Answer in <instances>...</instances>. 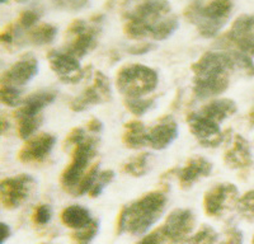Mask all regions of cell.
<instances>
[{
    "mask_svg": "<svg viewBox=\"0 0 254 244\" xmlns=\"http://www.w3.org/2000/svg\"><path fill=\"white\" fill-rule=\"evenodd\" d=\"M167 205V196L160 191L149 192L121 210L117 220V234L127 232L141 236L162 216Z\"/></svg>",
    "mask_w": 254,
    "mask_h": 244,
    "instance_id": "6da1fadb",
    "label": "cell"
},
{
    "mask_svg": "<svg viewBox=\"0 0 254 244\" xmlns=\"http://www.w3.org/2000/svg\"><path fill=\"white\" fill-rule=\"evenodd\" d=\"M233 10V0H193L186 9V18L194 23L198 33L205 38H212L226 24Z\"/></svg>",
    "mask_w": 254,
    "mask_h": 244,
    "instance_id": "7a4b0ae2",
    "label": "cell"
},
{
    "mask_svg": "<svg viewBox=\"0 0 254 244\" xmlns=\"http://www.w3.org/2000/svg\"><path fill=\"white\" fill-rule=\"evenodd\" d=\"M169 14L171 4L168 0H145L127 15L125 33L133 40L153 38L156 26Z\"/></svg>",
    "mask_w": 254,
    "mask_h": 244,
    "instance_id": "3957f363",
    "label": "cell"
},
{
    "mask_svg": "<svg viewBox=\"0 0 254 244\" xmlns=\"http://www.w3.org/2000/svg\"><path fill=\"white\" fill-rule=\"evenodd\" d=\"M116 85L120 93L127 98H139L155 89L158 85V74L155 70L145 65H126L120 69Z\"/></svg>",
    "mask_w": 254,
    "mask_h": 244,
    "instance_id": "277c9868",
    "label": "cell"
},
{
    "mask_svg": "<svg viewBox=\"0 0 254 244\" xmlns=\"http://www.w3.org/2000/svg\"><path fill=\"white\" fill-rule=\"evenodd\" d=\"M194 228L193 212L187 209L174 210L165 220L164 225L154 230L141 242L163 243V242H183L187 241Z\"/></svg>",
    "mask_w": 254,
    "mask_h": 244,
    "instance_id": "5b68a950",
    "label": "cell"
},
{
    "mask_svg": "<svg viewBox=\"0 0 254 244\" xmlns=\"http://www.w3.org/2000/svg\"><path fill=\"white\" fill-rule=\"evenodd\" d=\"M98 144V139L95 137H85L78 142L72 151V159L67 168L64 171L60 178L61 186L64 189L72 192L76 188L83 176L87 173L89 162L95 155V148Z\"/></svg>",
    "mask_w": 254,
    "mask_h": 244,
    "instance_id": "8992f818",
    "label": "cell"
},
{
    "mask_svg": "<svg viewBox=\"0 0 254 244\" xmlns=\"http://www.w3.org/2000/svg\"><path fill=\"white\" fill-rule=\"evenodd\" d=\"M188 126L198 142L206 148H217L225 141L229 132H222L219 122L203 116L201 112H192L187 117Z\"/></svg>",
    "mask_w": 254,
    "mask_h": 244,
    "instance_id": "52a82bcc",
    "label": "cell"
},
{
    "mask_svg": "<svg viewBox=\"0 0 254 244\" xmlns=\"http://www.w3.org/2000/svg\"><path fill=\"white\" fill-rule=\"evenodd\" d=\"M239 191L231 183H220L206 193L203 198V207L206 215L210 218H220L226 211L237 205Z\"/></svg>",
    "mask_w": 254,
    "mask_h": 244,
    "instance_id": "ba28073f",
    "label": "cell"
},
{
    "mask_svg": "<svg viewBox=\"0 0 254 244\" xmlns=\"http://www.w3.org/2000/svg\"><path fill=\"white\" fill-rule=\"evenodd\" d=\"M97 35H98V28L89 27L81 19H75L67 28V36H70V41L64 51L71 54L78 59L83 58L95 47Z\"/></svg>",
    "mask_w": 254,
    "mask_h": 244,
    "instance_id": "9c48e42d",
    "label": "cell"
},
{
    "mask_svg": "<svg viewBox=\"0 0 254 244\" xmlns=\"http://www.w3.org/2000/svg\"><path fill=\"white\" fill-rule=\"evenodd\" d=\"M35 184L33 178L27 175H19L1 181L0 200L3 207L14 210L28 198L31 189Z\"/></svg>",
    "mask_w": 254,
    "mask_h": 244,
    "instance_id": "30bf717a",
    "label": "cell"
},
{
    "mask_svg": "<svg viewBox=\"0 0 254 244\" xmlns=\"http://www.w3.org/2000/svg\"><path fill=\"white\" fill-rule=\"evenodd\" d=\"M111 98L112 93H111L110 79L101 71H97L93 85L88 87L80 96L76 97L71 102L70 108L75 112H80L89 108L90 106L98 105L101 102L111 101Z\"/></svg>",
    "mask_w": 254,
    "mask_h": 244,
    "instance_id": "8fae6325",
    "label": "cell"
},
{
    "mask_svg": "<svg viewBox=\"0 0 254 244\" xmlns=\"http://www.w3.org/2000/svg\"><path fill=\"white\" fill-rule=\"evenodd\" d=\"M50 67L64 83H79L84 76V69H81L78 58L66 51H51L47 55Z\"/></svg>",
    "mask_w": 254,
    "mask_h": 244,
    "instance_id": "7c38bea8",
    "label": "cell"
},
{
    "mask_svg": "<svg viewBox=\"0 0 254 244\" xmlns=\"http://www.w3.org/2000/svg\"><path fill=\"white\" fill-rule=\"evenodd\" d=\"M38 73V62L33 56L26 55L9 67L1 76V83L10 85H24Z\"/></svg>",
    "mask_w": 254,
    "mask_h": 244,
    "instance_id": "4fadbf2b",
    "label": "cell"
},
{
    "mask_svg": "<svg viewBox=\"0 0 254 244\" xmlns=\"http://www.w3.org/2000/svg\"><path fill=\"white\" fill-rule=\"evenodd\" d=\"M55 136L50 134H41L24 144L19 150L18 159L23 163L42 162L51 153L55 145Z\"/></svg>",
    "mask_w": 254,
    "mask_h": 244,
    "instance_id": "5bb4252c",
    "label": "cell"
},
{
    "mask_svg": "<svg viewBox=\"0 0 254 244\" xmlns=\"http://www.w3.org/2000/svg\"><path fill=\"white\" fill-rule=\"evenodd\" d=\"M178 136V126L171 117H164L147 132V144L155 150L169 146Z\"/></svg>",
    "mask_w": 254,
    "mask_h": 244,
    "instance_id": "9a60e30c",
    "label": "cell"
},
{
    "mask_svg": "<svg viewBox=\"0 0 254 244\" xmlns=\"http://www.w3.org/2000/svg\"><path fill=\"white\" fill-rule=\"evenodd\" d=\"M224 162L231 169H246L251 167L253 158L249 142L240 135H235L231 148L224 155Z\"/></svg>",
    "mask_w": 254,
    "mask_h": 244,
    "instance_id": "2e32d148",
    "label": "cell"
},
{
    "mask_svg": "<svg viewBox=\"0 0 254 244\" xmlns=\"http://www.w3.org/2000/svg\"><path fill=\"white\" fill-rule=\"evenodd\" d=\"M212 164L203 157H193L188 159L187 164L178 172V180L182 188H188L199 178L211 175Z\"/></svg>",
    "mask_w": 254,
    "mask_h": 244,
    "instance_id": "e0dca14e",
    "label": "cell"
},
{
    "mask_svg": "<svg viewBox=\"0 0 254 244\" xmlns=\"http://www.w3.org/2000/svg\"><path fill=\"white\" fill-rule=\"evenodd\" d=\"M228 87L229 75H196L193 79V92L201 99L219 96Z\"/></svg>",
    "mask_w": 254,
    "mask_h": 244,
    "instance_id": "ac0fdd59",
    "label": "cell"
},
{
    "mask_svg": "<svg viewBox=\"0 0 254 244\" xmlns=\"http://www.w3.org/2000/svg\"><path fill=\"white\" fill-rule=\"evenodd\" d=\"M56 92L54 90H42L27 97L22 101V106L15 112V117L20 116H38L40 112L55 101Z\"/></svg>",
    "mask_w": 254,
    "mask_h": 244,
    "instance_id": "d6986e66",
    "label": "cell"
},
{
    "mask_svg": "<svg viewBox=\"0 0 254 244\" xmlns=\"http://www.w3.org/2000/svg\"><path fill=\"white\" fill-rule=\"evenodd\" d=\"M238 107L237 103L231 99H216V101L210 102L208 105L202 107V110L199 111L203 116L208 117V119L214 120L216 122H222L224 120L229 119L230 116L237 114Z\"/></svg>",
    "mask_w": 254,
    "mask_h": 244,
    "instance_id": "ffe728a7",
    "label": "cell"
},
{
    "mask_svg": "<svg viewBox=\"0 0 254 244\" xmlns=\"http://www.w3.org/2000/svg\"><path fill=\"white\" fill-rule=\"evenodd\" d=\"M251 32H254V15L242 14L233 22L230 29L220 38L217 45L224 49V46L226 44H229L230 41L234 40V38L240 37V36L247 35V33Z\"/></svg>",
    "mask_w": 254,
    "mask_h": 244,
    "instance_id": "44dd1931",
    "label": "cell"
},
{
    "mask_svg": "<svg viewBox=\"0 0 254 244\" xmlns=\"http://www.w3.org/2000/svg\"><path fill=\"white\" fill-rule=\"evenodd\" d=\"M61 221L65 227L71 229H83L92 223V218L85 207L72 205L64 210L61 214Z\"/></svg>",
    "mask_w": 254,
    "mask_h": 244,
    "instance_id": "7402d4cb",
    "label": "cell"
},
{
    "mask_svg": "<svg viewBox=\"0 0 254 244\" xmlns=\"http://www.w3.org/2000/svg\"><path fill=\"white\" fill-rule=\"evenodd\" d=\"M124 142L127 148L140 149L147 144V131L140 121H130L125 125Z\"/></svg>",
    "mask_w": 254,
    "mask_h": 244,
    "instance_id": "603a6c76",
    "label": "cell"
},
{
    "mask_svg": "<svg viewBox=\"0 0 254 244\" xmlns=\"http://www.w3.org/2000/svg\"><path fill=\"white\" fill-rule=\"evenodd\" d=\"M58 35V28L50 23H42L41 26L31 28L28 33V40L32 45L36 46H42L47 45L55 40Z\"/></svg>",
    "mask_w": 254,
    "mask_h": 244,
    "instance_id": "cb8c5ba5",
    "label": "cell"
},
{
    "mask_svg": "<svg viewBox=\"0 0 254 244\" xmlns=\"http://www.w3.org/2000/svg\"><path fill=\"white\" fill-rule=\"evenodd\" d=\"M150 160L151 155L149 153H141L125 163L122 169L126 175L132 176V177H141L146 175L147 171L150 169Z\"/></svg>",
    "mask_w": 254,
    "mask_h": 244,
    "instance_id": "d4e9b609",
    "label": "cell"
},
{
    "mask_svg": "<svg viewBox=\"0 0 254 244\" xmlns=\"http://www.w3.org/2000/svg\"><path fill=\"white\" fill-rule=\"evenodd\" d=\"M18 120V135L20 139H28L31 135H33L40 127L42 117L38 116H20L17 117Z\"/></svg>",
    "mask_w": 254,
    "mask_h": 244,
    "instance_id": "484cf974",
    "label": "cell"
},
{
    "mask_svg": "<svg viewBox=\"0 0 254 244\" xmlns=\"http://www.w3.org/2000/svg\"><path fill=\"white\" fill-rule=\"evenodd\" d=\"M237 209L243 219L254 223V189L246 192L242 197L238 198Z\"/></svg>",
    "mask_w": 254,
    "mask_h": 244,
    "instance_id": "4316f807",
    "label": "cell"
},
{
    "mask_svg": "<svg viewBox=\"0 0 254 244\" xmlns=\"http://www.w3.org/2000/svg\"><path fill=\"white\" fill-rule=\"evenodd\" d=\"M229 47H234L235 51L246 54V55L252 58V56H254V32L247 33V35L234 38L226 45L225 49H229Z\"/></svg>",
    "mask_w": 254,
    "mask_h": 244,
    "instance_id": "83f0119b",
    "label": "cell"
},
{
    "mask_svg": "<svg viewBox=\"0 0 254 244\" xmlns=\"http://www.w3.org/2000/svg\"><path fill=\"white\" fill-rule=\"evenodd\" d=\"M98 168H99V163H94V166L90 167L87 171V173L83 176V178L80 180L79 184L76 186V188L72 191V193L75 196H81L84 195L85 192H89L90 188L94 184L95 180L98 177Z\"/></svg>",
    "mask_w": 254,
    "mask_h": 244,
    "instance_id": "f1b7e54d",
    "label": "cell"
},
{
    "mask_svg": "<svg viewBox=\"0 0 254 244\" xmlns=\"http://www.w3.org/2000/svg\"><path fill=\"white\" fill-rule=\"evenodd\" d=\"M154 101H155V98L141 99L140 97L139 98H126L125 99V106L131 114L136 115V116H141L153 106Z\"/></svg>",
    "mask_w": 254,
    "mask_h": 244,
    "instance_id": "f546056e",
    "label": "cell"
},
{
    "mask_svg": "<svg viewBox=\"0 0 254 244\" xmlns=\"http://www.w3.org/2000/svg\"><path fill=\"white\" fill-rule=\"evenodd\" d=\"M0 98L3 105L9 106V107H15L20 103V96L19 90L14 87V85L6 84V83H1L0 87Z\"/></svg>",
    "mask_w": 254,
    "mask_h": 244,
    "instance_id": "4dcf8cb0",
    "label": "cell"
},
{
    "mask_svg": "<svg viewBox=\"0 0 254 244\" xmlns=\"http://www.w3.org/2000/svg\"><path fill=\"white\" fill-rule=\"evenodd\" d=\"M113 178H115V172L113 171L101 172V173L98 175V177H97V180H95L93 187L90 188L89 191L90 197H97V196L101 195L102 191L104 189V187L107 186L108 183H110Z\"/></svg>",
    "mask_w": 254,
    "mask_h": 244,
    "instance_id": "1f68e13d",
    "label": "cell"
},
{
    "mask_svg": "<svg viewBox=\"0 0 254 244\" xmlns=\"http://www.w3.org/2000/svg\"><path fill=\"white\" fill-rule=\"evenodd\" d=\"M97 232H98V223L95 220H92L89 225H87L83 229H79V232L72 233L71 239L78 242V243H89L95 237Z\"/></svg>",
    "mask_w": 254,
    "mask_h": 244,
    "instance_id": "d6a6232c",
    "label": "cell"
},
{
    "mask_svg": "<svg viewBox=\"0 0 254 244\" xmlns=\"http://www.w3.org/2000/svg\"><path fill=\"white\" fill-rule=\"evenodd\" d=\"M190 243H214L217 241V233L208 225L202 227L192 238L187 239Z\"/></svg>",
    "mask_w": 254,
    "mask_h": 244,
    "instance_id": "836d02e7",
    "label": "cell"
},
{
    "mask_svg": "<svg viewBox=\"0 0 254 244\" xmlns=\"http://www.w3.org/2000/svg\"><path fill=\"white\" fill-rule=\"evenodd\" d=\"M38 19H40V13L37 10H26L22 14L18 17L17 19V26L18 29H31L35 27V24L37 23Z\"/></svg>",
    "mask_w": 254,
    "mask_h": 244,
    "instance_id": "e575fe53",
    "label": "cell"
},
{
    "mask_svg": "<svg viewBox=\"0 0 254 244\" xmlns=\"http://www.w3.org/2000/svg\"><path fill=\"white\" fill-rule=\"evenodd\" d=\"M33 221L38 225H45L51 219V207L49 205H40L33 211V216H32Z\"/></svg>",
    "mask_w": 254,
    "mask_h": 244,
    "instance_id": "d590c367",
    "label": "cell"
},
{
    "mask_svg": "<svg viewBox=\"0 0 254 244\" xmlns=\"http://www.w3.org/2000/svg\"><path fill=\"white\" fill-rule=\"evenodd\" d=\"M85 134H84V130L81 127H75L70 131V134L67 135L66 140H65V148H69V146H75L78 142H80L81 140L85 139Z\"/></svg>",
    "mask_w": 254,
    "mask_h": 244,
    "instance_id": "8d00e7d4",
    "label": "cell"
},
{
    "mask_svg": "<svg viewBox=\"0 0 254 244\" xmlns=\"http://www.w3.org/2000/svg\"><path fill=\"white\" fill-rule=\"evenodd\" d=\"M17 26L15 24H9L6 26L5 28L3 29V32H1V36H0V40H1V44L3 45H10L13 44V41H14L15 35H17Z\"/></svg>",
    "mask_w": 254,
    "mask_h": 244,
    "instance_id": "74e56055",
    "label": "cell"
},
{
    "mask_svg": "<svg viewBox=\"0 0 254 244\" xmlns=\"http://www.w3.org/2000/svg\"><path fill=\"white\" fill-rule=\"evenodd\" d=\"M226 242L228 243H242V233L237 229V228H229L226 230Z\"/></svg>",
    "mask_w": 254,
    "mask_h": 244,
    "instance_id": "f35d334b",
    "label": "cell"
},
{
    "mask_svg": "<svg viewBox=\"0 0 254 244\" xmlns=\"http://www.w3.org/2000/svg\"><path fill=\"white\" fill-rule=\"evenodd\" d=\"M103 126H102V122L97 119H92L89 122H88V130L90 132H94V134H98L101 132Z\"/></svg>",
    "mask_w": 254,
    "mask_h": 244,
    "instance_id": "ab89813d",
    "label": "cell"
},
{
    "mask_svg": "<svg viewBox=\"0 0 254 244\" xmlns=\"http://www.w3.org/2000/svg\"><path fill=\"white\" fill-rule=\"evenodd\" d=\"M153 49V45L151 44H144L139 45V46H133L130 49L131 54H136V55H140V54H145L147 51H150Z\"/></svg>",
    "mask_w": 254,
    "mask_h": 244,
    "instance_id": "60d3db41",
    "label": "cell"
},
{
    "mask_svg": "<svg viewBox=\"0 0 254 244\" xmlns=\"http://www.w3.org/2000/svg\"><path fill=\"white\" fill-rule=\"evenodd\" d=\"M1 238H0V243H4V242L8 239V237L10 236V228L6 225L5 223H1Z\"/></svg>",
    "mask_w": 254,
    "mask_h": 244,
    "instance_id": "b9f144b4",
    "label": "cell"
},
{
    "mask_svg": "<svg viewBox=\"0 0 254 244\" xmlns=\"http://www.w3.org/2000/svg\"><path fill=\"white\" fill-rule=\"evenodd\" d=\"M6 128H8V121L5 120V117H1V132L5 134L6 132Z\"/></svg>",
    "mask_w": 254,
    "mask_h": 244,
    "instance_id": "7bdbcfd3",
    "label": "cell"
},
{
    "mask_svg": "<svg viewBox=\"0 0 254 244\" xmlns=\"http://www.w3.org/2000/svg\"><path fill=\"white\" fill-rule=\"evenodd\" d=\"M1 1H6V0H1ZM14 1H17V3H23V1H27V0H14Z\"/></svg>",
    "mask_w": 254,
    "mask_h": 244,
    "instance_id": "ee69618b",
    "label": "cell"
},
{
    "mask_svg": "<svg viewBox=\"0 0 254 244\" xmlns=\"http://www.w3.org/2000/svg\"><path fill=\"white\" fill-rule=\"evenodd\" d=\"M252 242H253V243H254V237H253V239H252Z\"/></svg>",
    "mask_w": 254,
    "mask_h": 244,
    "instance_id": "f6af8a7d",
    "label": "cell"
}]
</instances>
